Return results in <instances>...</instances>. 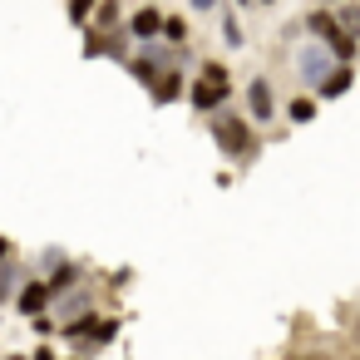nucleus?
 <instances>
[{
  "instance_id": "f257e3e1",
  "label": "nucleus",
  "mask_w": 360,
  "mask_h": 360,
  "mask_svg": "<svg viewBox=\"0 0 360 360\" xmlns=\"http://www.w3.org/2000/svg\"><path fill=\"white\" fill-rule=\"evenodd\" d=\"M212 139H217V148H222L227 158H252V153H257L252 129H247V119H237V114H212Z\"/></svg>"
},
{
  "instance_id": "f03ea898",
  "label": "nucleus",
  "mask_w": 360,
  "mask_h": 360,
  "mask_svg": "<svg viewBox=\"0 0 360 360\" xmlns=\"http://www.w3.org/2000/svg\"><path fill=\"white\" fill-rule=\"evenodd\" d=\"M227 89H232L227 70H222V65H202V79L193 84V109H198V114H212V109H222Z\"/></svg>"
},
{
  "instance_id": "7ed1b4c3",
  "label": "nucleus",
  "mask_w": 360,
  "mask_h": 360,
  "mask_svg": "<svg viewBox=\"0 0 360 360\" xmlns=\"http://www.w3.org/2000/svg\"><path fill=\"white\" fill-rule=\"evenodd\" d=\"M306 25H311V35H316L321 45H330V50H335V60H345V65L355 60V40L340 30V20H335V15H326V11H311V20H306Z\"/></svg>"
},
{
  "instance_id": "20e7f679",
  "label": "nucleus",
  "mask_w": 360,
  "mask_h": 360,
  "mask_svg": "<svg viewBox=\"0 0 360 360\" xmlns=\"http://www.w3.org/2000/svg\"><path fill=\"white\" fill-rule=\"evenodd\" d=\"M247 109H252V119L257 124H266V119H276V104H271V84L257 75L252 84H247Z\"/></svg>"
},
{
  "instance_id": "39448f33",
  "label": "nucleus",
  "mask_w": 360,
  "mask_h": 360,
  "mask_svg": "<svg viewBox=\"0 0 360 360\" xmlns=\"http://www.w3.org/2000/svg\"><path fill=\"white\" fill-rule=\"evenodd\" d=\"M158 30H163V15H158L153 6L139 11V15L129 20V35H134V40H158Z\"/></svg>"
},
{
  "instance_id": "423d86ee",
  "label": "nucleus",
  "mask_w": 360,
  "mask_h": 360,
  "mask_svg": "<svg viewBox=\"0 0 360 360\" xmlns=\"http://www.w3.org/2000/svg\"><path fill=\"white\" fill-rule=\"evenodd\" d=\"M148 89H153L158 104H173V99L183 94V75H178V70H158V79H153Z\"/></svg>"
},
{
  "instance_id": "0eeeda50",
  "label": "nucleus",
  "mask_w": 360,
  "mask_h": 360,
  "mask_svg": "<svg viewBox=\"0 0 360 360\" xmlns=\"http://www.w3.org/2000/svg\"><path fill=\"white\" fill-rule=\"evenodd\" d=\"M350 84H355V75H350V65L340 60V65H335V70H330V75L321 79V94H326V99H340V94H345Z\"/></svg>"
},
{
  "instance_id": "6e6552de",
  "label": "nucleus",
  "mask_w": 360,
  "mask_h": 360,
  "mask_svg": "<svg viewBox=\"0 0 360 360\" xmlns=\"http://www.w3.org/2000/svg\"><path fill=\"white\" fill-rule=\"evenodd\" d=\"M45 301H50V281H30V286L20 291V301H15V306H20L25 316H40V311H45Z\"/></svg>"
},
{
  "instance_id": "1a4fd4ad",
  "label": "nucleus",
  "mask_w": 360,
  "mask_h": 360,
  "mask_svg": "<svg viewBox=\"0 0 360 360\" xmlns=\"http://www.w3.org/2000/svg\"><path fill=\"white\" fill-rule=\"evenodd\" d=\"M163 40L183 45V40H188V20H183V15H163Z\"/></svg>"
},
{
  "instance_id": "9d476101",
  "label": "nucleus",
  "mask_w": 360,
  "mask_h": 360,
  "mask_svg": "<svg viewBox=\"0 0 360 360\" xmlns=\"http://www.w3.org/2000/svg\"><path fill=\"white\" fill-rule=\"evenodd\" d=\"M129 70H134V79H139V84H153V79H158V70H163V65H158V60H134V65H129Z\"/></svg>"
},
{
  "instance_id": "9b49d317",
  "label": "nucleus",
  "mask_w": 360,
  "mask_h": 360,
  "mask_svg": "<svg viewBox=\"0 0 360 360\" xmlns=\"http://www.w3.org/2000/svg\"><path fill=\"white\" fill-rule=\"evenodd\" d=\"M286 114H291V124H311V119H316V104H311V99H291Z\"/></svg>"
},
{
  "instance_id": "f8f14e48",
  "label": "nucleus",
  "mask_w": 360,
  "mask_h": 360,
  "mask_svg": "<svg viewBox=\"0 0 360 360\" xmlns=\"http://www.w3.org/2000/svg\"><path fill=\"white\" fill-rule=\"evenodd\" d=\"M114 20H119V0H99V25L94 30H109Z\"/></svg>"
},
{
  "instance_id": "ddd939ff",
  "label": "nucleus",
  "mask_w": 360,
  "mask_h": 360,
  "mask_svg": "<svg viewBox=\"0 0 360 360\" xmlns=\"http://www.w3.org/2000/svg\"><path fill=\"white\" fill-rule=\"evenodd\" d=\"M94 6H99V0H70V20L79 25V20H89L94 15Z\"/></svg>"
},
{
  "instance_id": "4468645a",
  "label": "nucleus",
  "mask_w": 360,
  "mask_h": 360,
  "mask_svg": "<svg viewBox=\"0 0 360 360\" xmlns=\"http://www.w3.org/2000/svg\"><path fill=\"white\" fill-rule=\"evenodd\" d=\"M222 40H227V45H242V25H237V15L222 20Z\"/></svg>"
},
{
  "instance_id": "2eb2a0df",
  "label": "nucleus",
  "mask_w": 360,
  "mask_h": 360,
  "mask_svg": "<svg viewBox=\"0 0 360 360\" xmlns=\"http://www.w3.org/2000/svg\"><path fill=\"white\" fill-rule=\"evenodd\" d=\"M75 276H79V271H75V266H60V271H55V281H50V291H65V286H70V281H75Z\"/></svg>"
},
{
  "instance_id": "dca6fc26",
  "label": "nucleus",
  "mask_w": 360,
  "mask_h": 360,
  "mask_svg": "<svg viewBox=\"0 0 360 360\" xmlns=\"http://www.w3.org/2000/svg\"><path fill=\"white\" fill-rule=\"evenodd\" d=\"M11 281H15V271L6 266V271H0V301H6V296H11Z\"/></svg>"
},
{
  "instance_id": "f3484780",
  "label": "nucleus",
  "mask_w": 360,
  "mask_h": 360,
  "mask_svg": "<svg viewBox=\"0 0 360 360\" xmlns=\"http://www.w3.org/2000/svg\"><path fill=\"white\" fill-rule=\"evenodd\" d=\"M345 25H350V30H360V11H350V15H345Z\"/></svg>"
},
{
  "instance_id": "a211bd4d",
  "label": "nucleus",
  "mask_w": 360,
  "mask_h": 360,
  "mask_svg": "<svg viewBox=\"0 0 360 360\" xmlns=\"http://www.w3.org/2000/svg\"><path fill=\"white\" fill-rule=\"evenodd\" d=\"M6 257H11V242H6V237H0V262H6Z\"/></svg>"
},
{
  "instance_id": "6ab92c4d",
  "label": "nucleus",
  "mask_w": 360,
  "mask_h": 360,
  "mask_svg": "<svg viewBox=\"0 0 360 360\" xmlns=\"http://www.w3.org/2000/svg\"><path fill=\"white\" fill-rule=\"evenodd\" d=\"M193 6H198V11H212V0H193Z\"/></svg>"
},
{
  "instance_id": "aec40b11",
  "label": "nucleus",
  "mask_w": 360,
  "mask_h": 360,
  "mask_svg": "<svg viewBox=\"0 0 360 360\" xmlns=\"http://www.w3.org/2000/svg\"><path fill=\"white\" fill-rule=\"evenodd\" d=\"M237 6H252V0H237Z\"/></svg>"
},
{
  "instance_id": "412c9836",
  "label": "nucleus",
  "mask_w": 360,
  "mask_h": 360,
  "mask_svg": "<svg viewBox=\"0 0 360 360\" xmlns=\"http://www.w3.org/2000/svg\"><path fill=\"white\" fill-rule=\"evenodd\" d=\"M262 6H271V0H262Z\"/></svg>"
},
{
  "instance_id": "4be33fe9",
  "label": "nucleus",
  "mask_w": 360,
  "mask_h": 360,
  "mask_svg": "<svg viewBox=\"0 0 360 360\" xmlns=\"http://www.w3.org/2000/svg\"><path fill=\"white\" fill-rule=\"evenodd\" d=\"M326 6H335V0H326Z\"/></svg>"
}]
</instances>
